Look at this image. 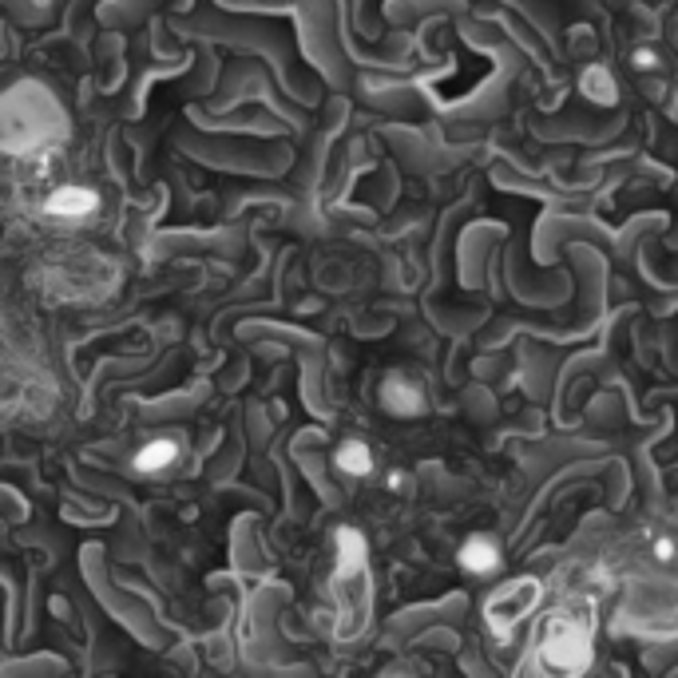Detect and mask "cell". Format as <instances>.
<instances>
[{"instance_id":"3","label":"cell","mask_w":678,"mask_h":678,"mask_svg":"<svg viewBox=\"0 0 678 678\" xmlns=\"http://www.w3.org/2000/svg\"><path fill=\"white\" fill-rule=\"evenodd\" d=\"M536 595H540V583L536 579H524V583H512V587H504L492 603H488V611H484V619H488V627L496 631V635H508L512 631V623L536 603Z\"/></svg>"},{"instance_id":"8","label":"cell","mask_w":678,"mask_h":678,"mask_svg":"<svg viewBox=\"0 0 678 678\" xmlns=\"http://www.w3.org/2000/svg\"><path fill=\"white\" fill-rule=\"evenodd\" d=\"M651 556H655L659 564H671V560H678V540H671V536H659V540L651 544Z\"/></svg>"},{"instance_id":"1","label":"cell","mask_w":678,"mask_h":678,"mask_svg":"<svg viewBox=\"0 0 678 678\" xmlns=\"http://www.w3.org/2000/svg\"><path fill=\"white\" fill-rule=\"evenodd\" d=\"M540 659L544 667L560 671V675H583L595 663V643H591V627H583L571 615H556L544 623L540 631Z\"/></svg>"},{"instance_id":"2","label":"cell","mask_w":678,"mask_h":678,"mask_svg":"<svg viewBox=\"0 0 678 678\" xmlns=\"http://www.w3.org/2000/svg\"><path fill=\"white\" fill-rule=\"evenodd\" d=\"M100 211V195L84 183H48L44 195H40V215H48L52 223H68V226H80L88 223L92 215Z\"/></svg>"},{"instance_id":"4","label":"cell","mask_w":678,"mask_h":678,"mask_svg":"<svg viewBox=\"0 0 678 678\" xmlns=\"http://www.w3.org/2000/svg\"><path fill=\"white\" fill-rule=\"evenodd\" d=\"M381 409L401 421H413L425 413V389L417 381H409L405 373H389L381 385Z\"/></svg>"},{"instance_id":"7","label":"cell","mask_w":678,"mask_h":678,"mask_svg":"<svg viewBox=\"0 0 678 678\" xmlns=\"http://www.w3.org/2000/svg\"><path fill=\"white\" fill-rule=\"evenodd\" d=\"M334 464L338 472L353 476V480H365L373 472V449L365 441H341L338 452H334Z\"/></svg>"},{"instance_id":"6","label":"cell","mask_w":678,"mask_h":678,"mask_svg":"<svg viewBox=\"0 0 678 678\" xmlns=\"http://www.w3.org/2000/svg\"><path fill=\"white\" fill-rule=\"evenodd\" d=\"M175 460H179V445L171 437H159V441H147L143 449L135 452V472H143V476L167 472Z\"/></svg>"},{"instance_id":"5","label":"cell","mask_w":678,"mask_h":678,"mask_svg":"<svg viewBox=\"0 0 678 678\" xmlns=\"http://www.w3.org/2000/svg\"><path fill=\"white\" fill-rule=\"evenodd\" d=\"M456 564L464 567L468 575H496L500 564H504V552H500V544H496L492 536L472 532V536L456 548Z\"/></svg>"},{"instance_id":"9","label":"cell","mask_w":678,"mask_h":678,"mask_svg":"<svg viewBox=\"0 0 678 678\" xmlns=\"http://www.w3.org/2000/svg\"><path fill=\"white\" fill-rule=\"evenodd\" d=\"M631 64H635L639 72H651V68H659V52H655V48H635V52H631Z\"/></svg>"}]
</instances>
